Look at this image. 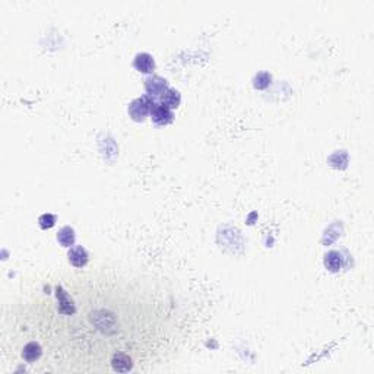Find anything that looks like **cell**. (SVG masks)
I'll list each match as a JSON object with an SVG mask.
<instances>
[{
  "mask_svg": "<svg viewBox=\"0 0 374 374\" xmlns=\"http://www.w3.org/2000/svg\"><path fill=\"white\" fill-rule=\"evenodd\" d=\"M155 101L149 95H143L140 98L133 100L129 106V114L132 116L133 120L142 122L148 114H151V110L154 107Z\"/></svg>",
  "mask_w": 374,
  "mask_h": 374,
  "instance_id": "6da1fadb",
  "label": "cell"
},
{
  "mask_svg": "<svg viewBox=\"0 0 374 374\" xmlns=\"http://www.w3.org/2000/svg\"><path fill=\"white\" fill-rule=\"evenodd\" d=\"M145 89L149 97H155V95L161 97L168 89V82L164 78L154 75L145 79Z\"/></svg>",
  "mask_w": 374,
  "mask_h": 374,
  "instance_id": "7a4b0ae2",
  "label": "cell"
},
{
  "mask_svg": "<svg viewBox=\"0 0 374 374\" xmlns=\"http://www.w3.org/2000/svg\"><path fill=\"white\" fill-rule=\"evenodd\" d=\"M151 116L156 125H168L170 122H173V113L171 109H168L164 104H156L155 103L152 110H151Z\"/></svg>",
  "mask_w": 374,
  "mask_h": 374,
  "instance_id": "3957f363",
  "label": "cell"
},
{
  "mask_svg": "<svg viewBox=\"0 0 374 374\" xmlns=\"http://www.w3.org/2000/svg\"><path fill=\"white\" fill-rule=\"evenodd\" d=\"M69 262L76 266V267H82L88 263V253L82 246H75L69 250Z\"/></svg>",
  "mask_w": 374,
  "mask_h": 374,
  "instance_id": "277c9868",
  "label": "cell"
},
{
  "mask_svg": "<svg viewBox=\"0 0 374 374\" xmlns=\"http://www.w3.org/2000/svg\"><path fill=\"white\" fill-rule=\"evenodd\" d=\"M133 66L136 67L139 72H142V73H151L155 67L154 57L151 54H148V53H139L134 57Z\"/></svg>",
  "mask_w": 374,
  "mask_h": 374,
  "instance_id": "5b68a950",
  "label": "cell"
},
{
  "mask_svg": "<svg viewBox=\"0 0 374 374\" xmlns=\"http://www.w3.org/2000/svg\"><path fill=\"white\" fill-rule=\"evenodd\" d=\"M113 369L116 372H120V373H125V372H129L132 369V360L130 357H127L126 354H116L113 357Z\"/></svg>",
  "mask_w": 374,
  "mask_h": 374,
  "instance_id": "8992f818",
  "label": "cell"
},
{
  "mask_svg": "<svg viewBox=\"0 0 374 374\" xmlns=\"http://www.w3.org/2000/svg\"><path fill=\"white\" fill-rule=\"evenodd\" d=\"M181 95L177 89L168 88L162 95H161V104L167 106L168 109H177L180 106Z\"/></svg>",
  "mask_w": 374,
  "mask_h": 374,
  "instance_id": "52a82bcc",
  "label": "cell"
},
{
  "mask_svg": "<svg viewBox=\"0 0 374 374\" xmlns=\"http://www.w3.org/2000/svg\"><path fill=\"white\" fill-rule=\"evenodd\" d=\"M325 266L326 269H329L330 272H338L342 266V256L341 253L335 251V250H330L326 253L325 256Z\"/></svg>",
  "mask_w": 374,
  "mask_h": 374,
  "instance_id": "ba28073f",
  "label": "cell"
},
{
  "mask_svg": "<svg viewBox=\"0 0 374 374\" xmlns=\"http://www.w3.org/2000/svg\"><path fill=\"white\" fill-rule=\"evenodd\" d=\"M22 357L25 361L28 363H34L35 360H38L41 357V347L35 342H29L22 351Z\"/></svg>",
  "mask_w": 374,
  "mask_h": 374,
  "instance_id": "9c48e42d",
  "label": "cell"
},
{
  "mask_svg": "<svg viewBox=\"0 0 374 374\" xmlns=\"http://www.w3.org/2000/svg\"><path fill=\"white\" fill-rule=\"evenodd\" d=\"M75 239H76L75 231H73V228H70V227H63V228L59 231V234H57V240H59V243H60L62 246H65V247H70V246L75 243Z\"/></svg>",
  "mask_w": 374,
  "mask_h": 374,
  "instance_id": "30bf717a",
  "label": "cell"
},
{
  "mask_svg": "<svg viewBox=\"0 0 374 374\" xmlns=\"http://www.w3.org/2000/svg\"><path fill=\"white\" fill-rule=\"evenodd\" d=\"M57 298L60 300V311L62 313H67V314H72L75 311V306L72 303V300H69L67 294L63 291V288H57Z\"/></svg>",
  "mask_w": 374,
  "mask_h": 374,
  "instance_id": "8fae6325",
  "label": "cell"
},
{
  "mask_svg": "<svg viewBox=\"0 0 374 374\" xmlns=\"http://www.w3.org/2000/svg\"><path fill=\"white\" fill-rule=\"evenodd\" d=\"M270 81H272V76H270L267 72H260V73H257V75L254 76V79H253V85H254V88L264 89L269 87Z\"/></svg>",
  "mask_w": 374,
  "mask_h": 374,
  "instance_id": "7c38bea8",
  "label": "cell"
},
{
  "mask_svg": "<svg viewBox=\"0 0 374 374\" xmlns=\"http://www.w3.org/2000/svg\"><path fill=\"white\" fill-rule=\"evenodd\" d=\"M38 222H40V227L44 228V230H48L51 227H54L56 224V217L53 214H44L38 218Z\"/></svg>",
  "mask_w": 374,
  "mask_h": 374,
  "instance_id": "4fadbf2b",
  "label": "cell"
}]
</instances>
